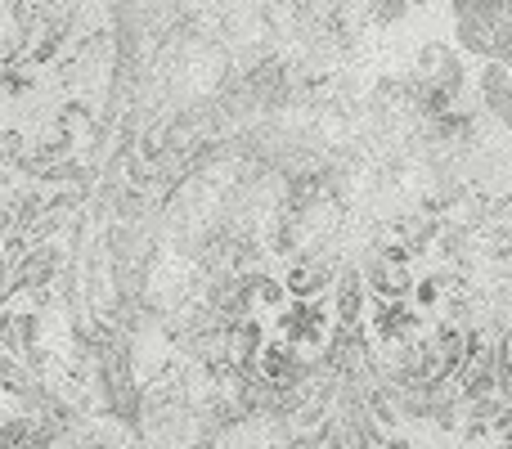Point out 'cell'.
Here are the masks:
<instances>
[{"mask_svg": "<svg viewBox=\"0 0 512 449\" xmlns=\"http://www.w3.org/2000/svg\"><path fill=\"white\" fill-rule=\"evenodd\" d=\"M279 333L283 342L301 346V351H324L328 337H333L328 333V310L319 301H297V297L279 310Z\"/></svg>", "mask_w": 512, "mask_h": 449, "instance_id": "cell-1", "label": "cell"}, {"mask_svg": "<svg viewBox=\"0 0 512 449\" xmlns=\"http://www.w3.org/2000/svg\"><path fill=\"white\" fill-rule=\"evenodd\" d=\"M207 306L225 319H243L256 306V274H239V270L216 274L212 288H207Z\"/></svg>", "mask_w": 512, "mask_h": 449, "instance_id": "cell-2", "label": "cell"}, {"mask_svg": "<svg viewBox=\"0 0 512 449\" xmlns=\"http://www.w3.org/2000/svg\"><path fill=\"white\" fill-rule=\"evenodd\" d=\"M418 72H423L427 81H436L441 90H450L454 99H459V95H463V86H468L463 59L450 50V45H423V54H418Z\"/></svg>", "mask_w": 512, "mask_h": 449, "instance_id": "cell-3", "label": "cell"}, {"mask_svg": "<svg viewBox=\"0 0 512 449\" xmlns=\"http://www.w3.org/2000/svg\"><path fill=\"white\" fill-rule=\"evenodd\" d=\"M288 292L297 301H315L319 292L328 288V283H333V265L328 261H319V256H306V261H292L288 265Z\"/></svg>", "mask_w": 512, "mask_h": 449, "instance_id": "cell-4", "label": "cell"}, {"mask_svg": "<svg viewBox=\"0 0 512 449\" xmlns=\"http://www.w3.org/2000/svg\"><path fill=\"white\" fill-rule=\"evenodd\" d=\"M373 328H378L382 342H396V346H400V342H414L423 324H418V315L405 306V301H382V306H378V319H373Z\"/></svg>", "mask_w": 512, "mask_h": 449, "instance_id": "cell-5", "label": "cell"}, {"mask_svg": "<svg viewBox=\"0 0 512 449\" xmlns=\"http://www.w3.org/2000/svg\"><path fill=\"white\" fill-rule=\"evenodd\" d=\"M364 274H355V270H346L342 279H337V288H333V306H337V328H355L360 324V310H364Z\"/></svg>", "mask_w": 512, "mask_h": 449, "instance_id": "cell-6", "label": "cell"}, {"mask_svg": "<svg viewBox=\"0 0 512 449\" xmlns=\"http://www.w3.org/2000/svg\"><path fill=\"white\" fill-rule=\"evenodd\" d=\"M54 270H59V252L54 247H32V252L18 261V288H45V283L54 279Z\"/></svg>", "mask_w": 512, "mask_h": 449, "instance_id": "cell-7", "label": "cell"}, {"mask_svg": "<svg viewBox=\"0 0 512 449\" xmlns=\"http://www.w3.org/2000/svg\"><path fill=\"white\" fill-rule=\"evenodd\" d=\"M441 229H445V225L436 221V216H405V221H396V238H400V243H405L414 256H423L427 247L441 238Z\"/></svg>", "mask_w": 512, "mask_h": 449, "instance_id": "cell-8", "label": "cell"}, {"mask_svg": "<svg viewBox=\"0 0 512 449\" xmlns=\"http://www.w3.org/2000/svg\"><path fill=\"white\" fill-rule=\"evenodd\" d=\"M468 247H472V238H468V229H463V225H445L441 238H436V252H441L445 261H463V256H468Z\"/></svg>", "mask_w": 512, "mask_h": 449, "instance_id": "cell-9", "label": "cell"}, {"mask_svg": "<svg viewBox=\"0 0 512 449\" xmlns=\"http://www.w3.org/2000/svg\"><path fill=\"white\" fill-rule=\"evenodd\" d=\"M445 288H450V274H427V279H418V288H414V297H418V306H436V301L445 297Z\"/></svg>", "mask_w": 512, "mask_h": 449, "instance_id": "cell-10", "label": "cell"}, {"mask_svg": "<svg viewBox=\"0 0 512 449\" xmlns=\"http://www.w3.org/2000/svg\"><path fill=\"white\" fill-rule=\"evenodd\" d=\"M409 5L414 0H373V14H378V23H400Z\"/></svg>", "mask_w": 512, "mask_h": 449, "instance_id": "cell-11", "label": "cell"}, {"mask_svg": "<svg viewBox=\"0 0 512 449\" xmlns=\"http://www.w3.org/2000/svg\"><path fill=\"white\" fill-rule=\"evenodd\" d=\"M378 449H414V445H409V441H405V436H400V441H382Z\"/></svg>", "mask_w": 512, "mask_h": 449, "instance_id": "cell-12", "label": "cell"}, {"mask_svg": "<svg viewBox=\"0 0 512 449\" xmlns=\"http://www.w3.org/2000/svg\"><path fill=\"white\" fill-rule=\"evenodd\" d=\"M414 5H427V0H414Z\"/></svg>", "mask_w": 512, "mask_h": 449, "instance_id": "cell-13", "label": "cell"}]
</instances>
